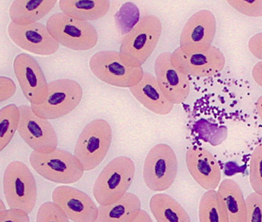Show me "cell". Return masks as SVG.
<instances>
[{
  "mask_svg": "<svg viewBox=\"0 0 262 222\" xmlns=\"http://www.w3.org/2000/svg\"><path fill=\"white\" fill-rule=\"evenodd\" d=\"M162 32V21L156 16L146 15L121 40L120 55L124 63L142 67L159 43Z\"/></svg>",
  "mask_w": 262,
  "mask_h": 222,
  "instance_id": "1",
  "label": "cell"
},
{
  "mask_svg": "<svg viewBox=\"0 0 262 222\" xmlns=\"http://www.w3.org/2000/svg\"><path fill=\"white\" fill-rule=\"evenodd\" d=\"M136 166L130 158L113 159L99 173L93 186V195L101 206H110L121 199L131 186Z\"/></svg>",
  "mask_w": 262,
  "mask_h": 222,
  "instance_id": "2",
  "label": "cell"
},
{
  "mask_svg": "<svg viewBox=\"0 0 262 222\" xmlns=\"http://www.w3.org/2000/svg\"><path fill=\"white\" fill-rule=\"evenodd\" d=\"M29 163L36 173L54 183L70 185L80 181L84 168L74 154L57 148L51 153H39L33 150Z\"/></svg>",
  "mask_w": 262,
  "mask_h": 222,
  "instance_id": "3",
  "label": "cell"
},
{
  "mask_svg": "<svg viewBox=\"0 0 262 222\" xmlns=\"http://www.w3.org/2000/svg\"><path fill=\"white\" fill-rule=\"evenodd\" d=\"M48 31L59 45L77 52H85L97 45L99 35L93 25L56 13L47 21Z\"/></svg>",
  "mask_w": 262,
  "mask_h": 222,
  "instance_id": "4",
  "label": "cell"
},
{
  "mask_svg": "<svg viewBox=\"0 0 262 222\" xmlns=\"http://www.w3.org/2000/svg\"><path fill=\"white\" fill-rule=\"evenodd\" d=\"M4 192L10 209L23 210L28 214L33 211L37 199V188L34 176L23 162L14 161L6 168Z\"/></svg>",
  "mask_w": 262,
  "mask_h": 222,
  "instance_id": "5",
  "label": "cell"
},
{
  "mask_svg": "<svg viewBox=\"0 0 262 222\" xmlns=\"http://www.w3.org/2000/svg\"><path fill=\"white\" fill-rule=\"evenodd\" d=\"M112 135V128L106 120H93L83 128L74 156L80 161L84 170H92L102 163L111 148Z\"/></svg>",
  "mask_w": 262,
  "mask_h": 222,
  "instance_id": "6",
  "label": "cell"
},
{
  "mask_svg": "<svg viewBox=\"0 0 262 222\" xmlns=\"http://www.w3.org/2000/svg\"><path fill=\"white\" fill-rule=\"evenodd\" d=\"M92 74L102 82L119 87L137 85L144 76L142 67H132L124 63L119 52L102 51L94 54L89 61Z\"/></svg>",
  "mask_w": 262,
  "mask_h": 222,
  "instance_id": "7",
  "label": "cell"
},
{
  "mask_svg": "<svg viewBox=\"0 0 262 222\" xmlns=\"http://www.w3.org/2000/svg\"><path fill=\"white\" fill-rule=\"evenodd\" d=\"M83 89L70 79H58L48 83V94L45 103L30 106L35 115L47 120L62 118L74 110L81 102Z\"/></svg>",
  "mask_w": 262,
  "mask_h": 222,
  "instance_id": "8",
  "label": "cell"
},
{
  "mask_svg": "<svg viewBox=\"0 0 262 222\" xmlns=\"http://www.w3.org/2000/svg\"><path fill=\"white\" fill-rule=\"evenodd\" d=\"M178 162L172 147L159 144L146 154L143 179L150 191H163L170 188L177 177Z\"/></svg>",
  "mask_w": 262,
  "mask_h": 222,
  "instance_id": "9",
  "label": "cell"
},
{
  "mask_svg": "<svg viewBox=\"0 0 262 222\" xmlns=\"http://www.w3.org/2000/svg\"><path fill=\"white\" fill-rule=\"evenodd\" d=\"M20 122L17 132L20 138L39 153H51L58 147V137L55 128L48 120L35 115L33 109L28 105L19 106Z\"/></svg>",
  "mask_w": 262,
  "mask_h": 222,
  "instance_id": "10",
  "label": "cell"
},
{
  "mask_svg": "<svg viewBox=\"0 0 262 222\" xmlns=\"http://www.w3.org/2000/svg\"><path fill=\"white\" fill-rule=\"evenodd\" d=\"M216 31V17L213 12L208 10L197 11L183 28L179 48L186 55L206 52L211 48Z\"/></svg>",
  "mask_w": 262,
  "mask_h": 222,
  "instance_id": "11",
  "label": "cell"
},
{
  "mask_svg": "<svg viewBox=\"0 0 262 222\" xmlns=\"http://www.w3.org/2000/svg\"><path fill=\"white\" fill-rule=\"evenodd\" d=\"M13 65L20 89L31 106L45 103L48 83L36 59L28 54H20L14 58Z\"/></svg>",
  "mask_w": 262,
  "mask_h": 222,
  "instance_id": "12",
  "label": "cell"
},
{
  "mask_svg": "<svg viewBox=\"0 0 262 222\" xmlns=\"http://www.w3.org/2000/svg\"><path fill=\"white\" fill-rule=\"evenodd\" d=\"M171 63L184 75L211 77L225 68V57L221 50L212 46L201 53L186 55L178 48L172 52Z\"/></svg>",
  "mask_w": 262,
  "mask_h": 222,
  "instance_id": "13",
  "label": "cell"
},
{
  "mask_svg": "<svg viewBox=\"0 0 262 222\" xmlns=\"http://www.w3.org/2000/svg\"><path fill=\"white\" fill-rule=\"evenodd\" d=\"M7 31L10 39L17 46L35 55H52L59 48V43L51 36L47 26L39 23L27 26L10 23Z\"/></svg>",
  "mask_w": 262,
  "mask_h": 222,
  "instance_id": "14",
  "label": "cell"
},
{
  "mask_svg": "<svg viewBox=\"0 0 262 222\" xmlns=\"http://www.w3.org/2000/svg\"><path fill=\"white\" fill-rule=\"evenodd\" d=\"M52 201L73 222H96L99 207L85 192L73 187L61 185L52 193Z\"/></svg>",
  "mask_w": 262,
  "mask_h": 222,
  "instance_id": "15",
  "label": "cell"
},
{
  "mask_svg": "<svg viewBox=\"0 0 262 222\" xmlns=\"http://www.w3.org/2000/svg\"><path fill=\"white\" fill-rule=\"evenodd\" d=\"M171 52H163L157 57L155 73L157 81L168 100L175 104L184 103L190 94L189 79L171 63Z\"/></svg>",
  "mask_w": 262,
  "mask_h": 222,
  "instance_id": "16",
  "label": "cell"
},
{
  "mask_svg": "<svg viewBox=\"0 0 262 222\" xmlns=\"http://www.w3.org/2000/svg\"><path fill=\"white\" fill-rule=\"evenodd\" d=\"M186 164L193 179L206 191L219 187L222 172L217 161L203 147H191L186 153Z\"/></svg>",
  "mask_w": 262,
  "mask_h": 222,
  "instance_id": "17",
  "label": "cell"
},
{
  "mask_svg": "<svg viewBox=\"0 0 262 222\" xmlns=\"http://www.w3.org/2000/svg\"><path fill=\"white\" fill-rule=\"evenodd\" d=\"M129 91L136 100L155 115L165 116L173 109V103L165 97L156 77L150 73L145 72L141 81L137 85L130 87Z\"/></svg>",
  "mask_w": 262,
  "mask_h": 222,
  "instance_id": "18",
  "label": "cell"
},
{
  "mask_svg": "<svg viewBox=\"0 0 262 222\" xmlns=\"http://www.w3.org/2000/svg\"><path fill=\"white\" fill-rule=\"evenodd\" d=\"M57 0H15L9 9L11 23L19 26L34 24L48 15Z\"/></svg>",
  "mask_w": 262,
  "mask_h": 222,
  "instance_id": "19",
  "label": "cell"
},
{
  "mask_svg": "<svg viewBox=\"0 0 262 222\" xmlns=\"http://www.w3.org/2000/svg\"><path fill=\"white\" fill-rule=\"evenodd\" d=\"M141 201L135 194L127 192L110 206H99L96 222H133L141 211Z\"/></svg>",
  "mask_w": 262,
  "mask_h": 222,
  "instance_id": "20",
  "label": "cell"
},
{
  "mask_svg": "<svg viewBox=\"0 0 262 222\" xmlns=\"http://www.w3.org/2000/svg\"><path fill=\"white\" fill-rule=\"evenodd\" d=\"M61 13L81 21H96L106 16L111 7L108 0H61Z\"/></svg>",
  "mask_w": 262,
  "mask_h": 222,
  "instance_id": "21",
  "label": "cell"
},
{
  "mask_svg": "<svg viewBox=\"0 0 262 222\" xmlns=\"http://www.w3.org/2000/svg\"><path fill=\"white\" fill-rule=\"evenodd\" d=\"M228 212L229 222H247V205L239 185L232 179H225L218 187Z\"/></svg>",
  "mask_w": 262,
  "mask_h": 222,
  "instance_id": "22",
  "label": "cell"
},
{
  "mask_svg": "<svg viewBox=\"0 0 262 222\" xmlns=\"http://www.w3.org/2000/svg\"><path fill=\"white\" fill-rule=\"evenodd\" d=\"M150 209L158 222H191L184 207L167 194H156L150 200Z\"/></svg>",
  "mask_w": 262,
  "mask_h": 222,
  "instance_id": "23",
  "label": "cell"
},
{
  "mask_svg": "<svg viewBox=\"0 0 262 222\" xmlns=\"http://www.w3.org/2000/svg\"><path fill=\"white\" fill-rule=\"evenodd\" d=\"M199 222H229L222 196L215 190L203 194L199 205Z\"/></svg>",
  "mask_w": 262,
  "mask_h": 222,
  "instance_id": "24",
  "label": "cell"
},
{
  "mask_svg": "<svg viewBox=\"0 0 262 222\" xmlns=\"http://www.w3.org/2000/svg\"><path fill=\"white\" fill-rule=\"evenodd\" d=\"M20 110L15 104L4 106L0 110V150H4L18 129Z\"/></svg>",
  "mask_w": 262,
  "mask_h": 222,
  "instance_id": "25",
  "label": "cell"
},
{
  "mask_svg": "<svg viewBox=\"0 0 262 222\" xmlns=\"http://www.w3.org/2000/svg\"><path fill=\"white\" fill-rule=\"evenodd\" d=\"M138 7L133 3H126L115 14V23L121 34H128L140 21Z\"/></svg>",
  "mask_w": 262,
  "mask_h": 222,
  "instance_id": "26",
  "label": "cell"
},
{
  "mask_svg": "<svg viewBox=\"0 0 262 222\" xmlns=\"http://www.w3.org/2000/svg\"><path fill=\"white\" fill-rule=\"evenodd\" d=\"M249 177L254 192L262 195V143L255 147L251 154Z\"/></svg>",
  "mask_w": 262,
  "mask_h": 222,
  "instance_id": "27",
  "label": "cell"
},
{
  "mask_svg": "<svg viewBox=\"0 0 262 222\" xmlns=\"http://www.w3.org/2000/svg\"><path fill=\"white\" fill-rule=\"evenodd\" d=\"M36 222H70L63 210L53 202H47L39 207Z\"/></svg>",
  "mask_w": 262,
  "mask_h": 222,
  "instance_id": "28",
  "label": "cell"
},
{
  "mask_svg": "<svg viewBox=\"0 0 262 222\" xmlns=\"http://www.w3.org/2000/svg\"><path fill=\"white\" fill-rule=\"evenodd\" d=\"M227 2L231 7L244 15L252 17H262V0H228Z\"/></svg>",
  "mask_w": 262,
  "mask_h": 222,
  "instance_id": "29",
  "label": "cell"
},
{
  "mask_svg": "<svg viewBox=\"0 0 262 222\" xmlns=\"http://www.w3.org/2000/svg\"><path fill=\"white\" fill-rule=\"evenodd\" d=\"M247 222H262V195L253 192L246 198Z\"/></svg>",
  "mask_w": 262,
  "mask_h": 222,
  "instance_id": "30",
  "label": "cell"
},
{
  "mask_svg": "<svg viewBox=\"0 0 262 222\" xmlns=\"http://www.w3.org/2000/svg\"><path fill=\"white\" fill-rule=\"evenodd\" d=\"M0 222H30L29 214L19 209L0 211Z\"/></svg>",
  "mask_w": 262,
  "mask_h": 222,
  "instance_id": "31",
  "label": "cell"
},
{
  "mask_svg": "<svg viewBox=\"0 0 262 222\" xmlns=\"http://www.w3.org/2000/svg\"><path fill=\"white\" fill-rule=\"evenodd\" d=\"M16 84L10 78L7 77H0V101L4 102L13 97L15 94Z\"/></svg>",
  "mask_w": 262,
  "mask_h": 222,
  "instance_id": "32",
  "label": "cell"
},
{
  "mask_svg": "<svg viewBox=\"0 0 262 222\" xmlns=\"http://www.w3.org/2000/svg\"><path fill=\"white\" fill-rule=\"evenodd\" d=\"M248 48L250 53L262 61V33H257L250 38Z\"/></svg>",
  "mask_w": 262,
  "mask_h": 222,
  "instance_id": "33",
  "label": "cell"
},
{
  "mask_svg": "<svg viewBox=\"0 0 262 222\" xmlns=\"http://www.w3.org/2000/svg\"><path fill=\"white\" fill-rule=\"evenodd\" d=\"M252 77L254 81L262 87V61L257 62L253 67Z\"/></svg>",
  "mask_w": 262,
  "mask_h": 222,
  "instance_id": "34",
  "label": "cell"
},
{
  "mask_svg": "<svg viewBox=\"0 0 262 222\" xmlns=\"http://www.w3.org/2000/svg\"><path fill=\"white\" fill-rule=\"evenodd\" d=\"M133 222H154L153 220H152L151 217L149 215L148 213L147 212L145 211V210H142L140 211V214H139L138 217H136V220Z\"/></svg>",
  "mask_w": 262,
  "mask_h": 222,
  "instance_id": "35",
  "label": "cell"
},
{
  "mask_svg": "<svg viewBox=\"0 0 262 222\" xmlns=\"http://www.w3.org/2000/svg\"><path fill=\"white\" fill-rule=\"evenodd\" d=\"M256 109H257V114L262 121V96H260L256 102Z\"/></svg>",
  "mask_w": 262,
  "mask_h": 222,
  "instance_id": "36",
  "label": "cell"
}]
</instances>
